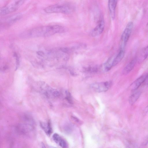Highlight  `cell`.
I'll return each instance as SVG.
<instances>
[{"label": "cell", "mask_w": 148, "mask_h": 148, "mask_svg": "<svg viewBox=\"0 0 148 148\" xmlns=\"http://www.w3.org/2000/svg\"><path fill=\"white\" fill-rule=\"evenodd\" d=\"M133 27V23L129 22L127 25L121 36V40L123 43L126 44L128 40Z\"/></svg>", "instance_id": "cell-5"}, {"label": "cell", "mask_w": 148, "mask_h": 148, "mask_svg": "<svg viewBox=\"0 0 148 148\" xmlns=\"http://www.w3.org/2000/svg\"><path fill=\"white\" fill-rule=\"evenodd\" d=\"M51 148H57L54 147H51Z\"/></svg>", "instance_id": "cell-22"}, {"label": "cell", "mask_w": 148, "mask_h": 148, "mask_svg": "<svg viewBox=\"0 0 148 148\" xmlns=\"http://www.w3.org/2000/svg\"><path fill=\"white\" fill-rule=\"evenodd\" d=\"M117 3L116 0H109L108 1V6L110 15L112 18H114L115 17V10Z\"/></svg>", "instance_id": "cell-10"}, {"label": "cell", "mask_w": 148, "mask_h": 148, "mask_svg": "<svg viewBox=\"0 0 148 148\" xmlns=\"http://www.w3.org/2000/svg\"><path fill=\"white\" fill-rule=\"evenodd\" d=\"M141 93L140 91H137L132 95L129 97V102L131 105H133L140 97Z\"/></svg>", "instance_id": "cell-14"}, {"label": "cell", "mask_w": 148, "mask_h": 148, "mask_svg": "<svg viewBox=\"0 0 148 148\" xmlns=\"http://www.w3.org/2000/svg\"><path fill=\"white\" fill-rule=\"evenodd\" d=\"M104 27V21L102 18L99 20L98 24L92 31L91 35L95 37L100 35L103 31Z\"/></svg>", "instance_id": "cell-6"}, {"label": "cell", "mask_w": 148, "mask_h": 148, "mask_svg": "<svg viewBox=\"0 0 148 148\" xmlns=\"http://www.w3.org/2000/svg\"><path fill=\"white\" fill-rule=\"evenodd\" d=\"M65 28L60 25H52L38 27L22 32L21 37L23 38L47 37L65 31Z\"/></svg>", "instance_id": "cell-1"}, {"label": "cell", "mask_w": 148, "mask_h": 148, "mask_svg": "<svg viewBox=\"0 0 148 148\" xmlns=\"http://www.w3.org/2000/svg\"><path fill=\"white\" fill-rule=\"evenodd\" d=\"M137 60V58H135L129 62L124 69L122 72L123 74L126 75L129 74L134 69Z\"/></svg>", "instance_id": "cell-9"}, {"label": "cell", "mask_w": 148, "mask_h": 148, "mask_svg": "<svg viewBox=\"0 0 148 148\" xmlns=\"http://www.w3.org/2000/svg\"><path fill=\"white\" fill-rule=\"evenodd\" d=\"M52 138L54 141L62 148L67 147V145L66 141L58 134H54Z\"/></svg>", "instance_id": "cell-8"}, {"label": "cell", "mask_w": 148, "mask_h": 148, "mask_svg": "<svg viewBox=\"0 0 148 148\" xmlns=\"http://www.w3.org/2000/svg\"><path fill=\"white\" fill-rule=\"evenodd\" d=\"M147 29H148V22L147 23Z\"/></svg>", "instance_id": "cell-21"}, {"label": "cell", "mask_w": 148, "mask_h": 148, "mask_svg": "<svg viewBox=\"0 0 148 148\" xmlns=\"http://www.w3.org/2000/svg\"><path fill=\"white\" fill-rule=\"evenodd\" d=\"M24 2V1L23 0H15L12 1L1 9V15H5L16 11L23 3Z\"/></svg>", "instance_id": "cell-3"}, {"label": "cell", "mask_w": 148, "mask_h": 148, "mask_svg": "<svg viewBox=\"0 0 148 148\" xmlns=\"http://www.w3.org/2000/svg\"><path fill=\"white\" fill-rule=\"evenodd\" d=\"M145 82L147 84H148V74H147L146 79Z\"/></svg>", "instance_id": "cell-19"}, {"label": "cell", "mask_w": 148, "mask_h": 148, "mask_svg": "<svg viewBox=\"0 0 148 148\" xmlns=\"http://www.w3.org/2000/svg\"><path fill=\"white\" fill-rule=\"evenodd\" d=\"M71 10L70 6L64 3H58L50 5L44 10L47 13H61L65 14L70 13Z\"/></svg>", "instance_id": "cell-2"}, {"label": "cell", "mask_w": 148, "mask_h": 148, "mask_svg": "<svg viewBox=\"0 0 148 148\" xmlns=\"http://www.w3.org/2000/svg\"><path fill=\"white\" fill-rule=\"evenodd\" d=\"M113 61H111V59H110L106 63L105 66L107 71H108L110 70L112 66Z\"/></svg>", "instance_id": "cell-16"}, {"label": "cell", "mask_w": 148, "mask_h": 148, "mask_svg": "<svg viewBox=\"0 0 148 148\" xmlns=\"http://www.w3.org/2000/svg\"><path fill=\"white\" fill-rule=\"evenodd\" d=\"M40 126L45 133L48 135H50L52 132V128L50 123L48 122L47 123H41Z\"/></svg>", "instance_id": "cell-13"}, {"label": "cell", "mask_w": 148, "mask_h": 148, "mask_svg": "<svg viewBox=\"0 0 148 148\" xmlns=\"http://www.w3.org/2000/svg\"><path fill=\"white\" fill-rule=\"evenodd\" d=\"M144 112L146 113H148V105L145 108Z\"/></svg>", "instance_id": "cell-18"}, {"label": "cell", "mask_w": 148, "mask_h": 148, "mask_svg": "<svg viewBox=\"0 0 148 148\" xmlns=\"http://www.w3.org/2000/svg\"><path fill=\"white\" fill-rule=\"evenodd\" d=\"M148 56V45L144 48L141 51L139 57L137 60L142 62L145 60Z\"/></svg>", "instance_id": "cell-15"}, {"label": "cell", "mask_w": 148, "mask_h": 148, "mask_svg": "<svg viewBox=\"0 0 148 148\" xmlns=\"http://www.w3.org/2000/svg\"><path fill=\"white\" fill-rule=\"evenodd\" d=\"M41 146L42 148H46L44 144L43 143H41Z\"/></svg>", "instance_id": "cell-20"}, {"label": "cell", "mask_w": 148, "mask_h": 148, "mask_svg": "<svg viewBox=\"0 0 148 148\" xmlns=\"http://www.w3.org/2000/svg\"><path fill=\"white\" fill-rule=\"evenodd\" d=\"M124 55L125 52L124 50L121 49L118 54L113 60L112 66L116 65L120 62L124 57Z\"/></svg>", "instance_id": "cell-12"}, {"label": "cell", "mask_w": 148, "mask_h": 148, "mask_svg": "<svg viewBox=\"0 0 148 148\" xmlns=\"http://www.w3.org/2000/svg\"><path fill=\"white\" fill-rule=\"evenodd\" d=\"M147 74L143 75L134 81L130 86V88L132 91L137 89L143 83L145 82Z\"/></svg>", "instance_id": "cell-7"}, {"label": "cell", "mask_w": 148, "mask_h": 148, "mask_svg": "<svg viewBox=\"0 0 148 148\" xmlns=\"http://www.w3.org/2000/svg\"><path fill=\"white\" fill-rule=\"evenodd\" d=\"M22 16L21 13L16 14L6 18L5 21L9 24L14 23L21 19Z\"/></svg>", "instance_id": "cell-11"}, {"label": "cell", "mask_w": 148, "mask_h": 148, "mask_svg": "<svg viewBox=\"0 0 148 148\" xmlns=\"http://www.w3.org/2000/svg\"><path fill=\"white\" fill-rule=\"evenodd\" d=\"M66 99L70 103H73V101L72 99V98H71V95L69 93H68Z\"/></svg>", "instance_id": "cell-17"}, {"label": "cell", "mask_w": 148, "mask_h": 148, "mask_svg": "<svg viewBox=\"0 0 148 148\" xmlns=\"http://www.w3.org/2000/svg\"><path fill=\"white\" fill-rule=\"evenodd\" d=\"M112 82L110 81L94 83L91 84V88L97 92H102L107 91L110 87Z\"/></svg>", "instance_id": "cell-4"}]
</instances>
